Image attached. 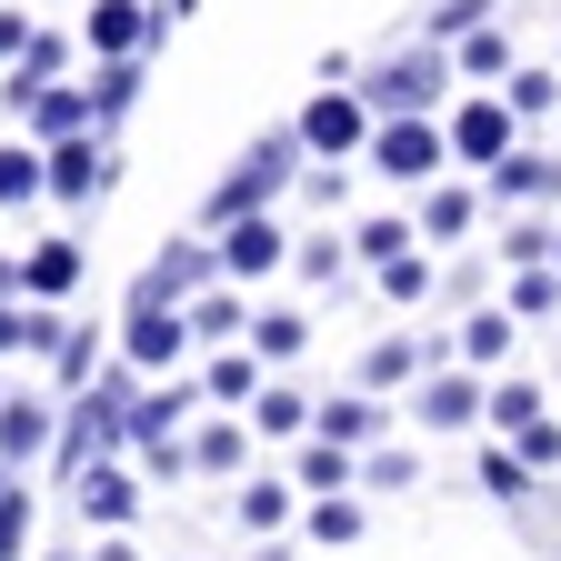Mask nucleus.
Wrapping results in <instances>:
<instances>
[{"label": "nucleus", "instance_id": "nucleus-24", "mask_svg": "<svg viewBox=\"0 0 561 561\" xmlns=\"http://www.w3.org/2000/svg\"><path fill=\"white\" fill-rule=\"evenodd\" d=\"M251 351L271 371H291L301 351H311V311H291V301H271V311H251Z\"/></svg>", "mask_w": 561, "mask_h": 561}, {"label": "nucleus", "instance_id": "nucleus-39", "mask_svg": "<svg viewBox=\"0 0 561 561\" xmlns=\"http://www.w3.org/2000/svg\"><path fill=\"white\" fill-rule=\"evenodd\" d=\"M411 481H421V461H411V451H391V442H371V451H362V491H411Z\"/></svg>", "mask_w": 561, "mask_h": 561}, {"label": "nucleus", "instance_id": "nucleus-7", "mask_svg": "<svg viewBox=\"0 0 561 561\" xmlns=\"http://www.w3.org/2000/svg\"><path fill=\"white\" fill-rule=\"evenodd\" d=\"M411 421L421 432H471V421H491V381L471 362H432L411 381Z\"/></svg>", "mask_w": 561, "mask_h": 561}, {"label": "nucleus", "instance_id": "nucleus-49", "mask_svg": "<svg viewBox=\"0 0 561 561\" xmlns=\"http://www.w3.org/2000/svg\"><path fill=\"white\" fill-rule=\"evenodd\" d=\"M191 11H201V0H161V21H191Z\"/></svg>", "mask_w": 561, "mask_h": 561}, {"label": "nucleus", "instance_id": "nucleus-33", "mask_svg": "<svg viewBox=\"0 0 561 561\" xmlns=\"http://www.w3.org/2000/svg\"><path fill=\"white\" fill-rule=\"evenodd\" d=\"M541 411H551V391H541V381H491V432H502V442H512V432H531Z\"/></svg>", "mask_w": 561, "mask_h": 561}, {"label": "nucleus", "instance_id": "nucleus-34", "mask_svg": "<svg viewBox=\"0 0 561 561\" xmlns=\"http://www.w3.org/2000/svg\"><path fill=\"white\" fill-rule=\"evenodd\" d=\"M362 522H371V512H362V502H351V491H321V502L301 512V531H311L321 551H331V541H362Z\"/></svg>", "mask_w": 561, "mask_h": 561}, {"label": "nucleus", "instance_id": "nucleus-22", "mask_svg": "<svg viewBox=\"0 0 561 561\" xmlns=\"http://www.w3.org/2000/svg\"><path fill=\"white\" fill-rule=\"evenodd\" d=\"M311 411H321V401H311L301 381H261V391H251V432H261V442H301Z\"/></svg>", "mask_w": 561, "mask_h": 561}, {"label": "nucleus", "instance_id": "nucleus-31", "mask_svg": "<svg viewBox=\"0 0 561 561\" xmlns=\"http://www.w3.org/2000/svg\"><path fill=\"white\" fill-rule=\"evenodd\" d=\"M371 280H381V301H391V311H421V301H432V291H442V271H432V261H421V251H401V261H381Z\"/></svg>", "mask_w": 561, "mask_h": 561}, {"label": "nucleus", "instance_id": "nucleus-16", "mask_svg": "<svg viewBox=\"0 0 561 561\" xmlns=\"http://www.w3.org/2000/svg\"><path fill=\"white\" fill-rule=\"evenodd\" d=\"M291 481H301V502H321V491H362V451H351V442H331V432H301Z\"/></svg>", "mask_w": 561, "mask_h": 561}, {"label": "nucleus", "instance_id": "nucleus-37", "mask_svg": "<svg viewBox=\"0 0 561 561\" xmlns=\"http://www.w3.org/2000/svg\"><path fill=\"white\" fill-rule=\"evenodd\" d=\"M502 101H512L522 121H541V111H561V70H512V81H502Z\"/></svg>", "mask_w": 561, "mask_h": 561}, {"label": "nucleus", "instance_id": "nucleus-6", "mask_svg": "<svg viewBox=\"0 0 561 561\" xmlns=\"http://www.w3.org/2000/svg\"><path fill=\"white\" fill-rule=\"evenodd\" d=\"M442 130H451V161H461V171H491L502 151H522V111H512L502 91L451 101V111H442Z\"/></svg>", "mask_w": 561, "mask_h": 561}, {"label": "nucleus", "instance_id": "nucleus-25", "mask_svg": "<svg viewBox=\"0 0 561 561\" xmlns=\"http://www.w3.org/2000/svg\"><path fill=\"white\" fill-rule=\"evenodd\" d=\"M191 471H210V481H231V471H251V432L231 411H210L201 432H191Z\"/></svg>", "mask_w": 561, "mask_h": 561}, {"label": "nucleus", "instance_id": "nucleus-4", "mask_svg": "<svg viewBox=\"0 0 561 561\" xmlns=\"http://www.w3.org/2000/svg\"><path fill=\"white\" fill-rule=\"evenodd\" d=\"M381 181H401V191H421V181H442L451 171V130H442V111H391V121H371V151H362Z\"/></svg>", "mask_w": 561, "mask_h": 561}, {"label": "nucleus", "instance_id": "nucleus-29", "mask_svg": "<svg viewBox=\"0 0 561 561\" xmlns=\"http://www.w3.org/2000/svg\"><path fill=\"white\" fill-rule=\"evenodd\" d=\"M301 522V481H241V531L271 541V531H291Z\"/></svg>", "mask_w": 561, "mask_h": 561}, {"label": "nucleus", "instance_id": "nucleus-8", "mask_svg": "<svg viewBox=\"0 0 561 561\" xmlns=\"http://www.w3.org/2000/svg\"><path fill=\"white\" fill-rule=\"evenodd\" d=\"M111 181H121V151H111V130H70V140H50V201L91 210Z\"/></svg>", "mask_w": 561, "mask_h": 561}, {"label": "nucleus", "instance_id": "nucleus-19", "mask_svg": "<svg viewBox=\"0 0 561 561\" xmlns=\"http://www.w3.org/2000/svg\"><path fill=\"white\" fill-rule=\"evenodd\" d=\"M481 201L491 191H471V181H421V210H411V221H421V241H461L481 221Z\"/></svg>", "mask_w": 561, "mask_h": 561}, {"label": "nucleus", "instance_id": "nucleus-23", "mask_svg": "<svg viewBox=\"0 0 561 561\" xmlns=\"http://www.w3.org/2000/svg\"><path fill=\"white\" fill-rule=\"evenodd\" d=\"M81 271H91V251H81V241H41V251H21L31 301H70V291H81Z\"/></svg>", "mask_w": 561, "mask_h": 561}, {"label": "nucleus", "instance_id": "nucleus-5", "mask_svg": "<svg viewBox=\"0 0 561 561\" xmlns=\"http://www.w3.org/2000/svg\"><path fill=\"white\" fill-rule=\"evenodd\" d=\"M371 121H381V111L362 101V81H321V91L301 101L291 130H301V151H311V161H351V151H371Z\"/></svg>", "mask_w": 561, "mask_h": 561}, {"label": "nucleus", "instance_id": "nucleus-40", "mask_svg": "<svg viewBox=\"0 0 561 561\" xmlns=\"http://www.w3.org/2000/svg\"><path fill=\"white\" fill-rule=\"evenodd\" d=\"M31 551V491L11 481V491H0V561H21Z\"/></svg>", "mask_w": 561, "mask_h": 561}, {"label": "nucleus", "instance_id": "nucleus-42", "mask_svg": "<svg viewBox=\"0 0 561 561\" xmlns=\"http://www.w3.org/2000/svg\"><path fill=\"white\" fill-rule=\"evenodd\" d=\"M130 461L151 471V481H191V432H181V442H140Z\"/></svg>", "mask_w": 561, "mask_h": 561}, {"label": "nucleus", "instance_id": "nucleus-3", "mask_svg": "<svg viewBox=\"0 0 561 561\" xmlns=\"http://www.w3.org/2000/svg\"><path fill=\"white\" fill-rule=\"evenodd\" d=\"M111 341H121V362H130V371H151V381H161V371H181V362H191V311L161 291L151 271H140V280H130V301H121V331H111Z\"/></svg>", "mask_w": 561, "mask_h": 561}, {"label": "nucleus", "instance_id": "nucleus-38", "mask_svg": "<svg viewBox=\"0 0 561 561\" xmlns=\"http://www.w3.org/2000/svg\"><path fill=\"white\" fill-rule=\"evenodd\" d=\"M291 271H301V280H341V271H351V241L311 231V241H291Z\"/></svg>", "mask_w": 561, "mask_h": 561}, {"label": "nucleus", "instance_id": "nucleus-20", "mask_svg": "<svg viewBox=\"0 0 561 561\" xmlns=\"http://www.w3.org/2000/svg\"><path fill=\"white\" fill-rule=\"evenodd\" d=\"M271 381V362L251 341H231V351H210V371H201V391H210V411H251V391Z\"/></svg>", "mask_w": 561, "mask_h": 561}, {"label": "nucleus", "instance_id": "nucleus-28", "mask_svg": "<svg viewBox=\"0 0 561 561\" xmlns=\"http://www.w3.org/2000/svg\"><path fill=\"white\" fill-rule=\"evenodd\" d=\"M512 321H522L512 301H481V311L461 321V341H451V351H461L471 371H491V362H512Z\"/></svg>", "mask_w": 561, "mask_h": 561}, {"label": "nucleus", "instance_id": "nucleus-46", "mask_svg": "<svg viewBox=\"0 0 561 561\" xmlns=\"http://www.w3.org/2000/svg\"><path fill=\"white\" fill-rule=\"evenodd\" d=\"M21 50H31V21H21V11H0V60H21Z\"/></svg>", "mask_w": 561, "mask_h": 561}, {"label": "nucleus", "instance_id": "nucleus-17", "mask_svg": "<svg viewBox=\"0 0 561 561\" xmlns=\"http://www.w3.org/2000/svg\"><path fill=\"white\" fill-rule=\"evenodd\" d=\"M151 280H161L171 301H191V291H210V280H231V271H221V241H210V231H191V241H171V251L151 261Z\"/></svg>", "mask_w": 561, "mask_h": 561}, {"label": "nucleus", "instance_id": "nucleus-9", "mask_svg": "<svg viewBox=\"0 0 561 561\" xmlns=\"http://www.w3.org/2000/svg\"><path fill=\"white\" fill-rule=\"evenodd\" d=\"M210 241H221V271L241 280V291H251V280H271V271H291V231H280L271 210H241V221H221Z\"/></svg>", "mask_w": 561, "mask_h": 561}, {"label": "nucleus", "instance_id": "nucleus-11", "mask_svg": "<svg viewBox=\"0 0 561 561\" xmlns=\"http://www.w3.org/2000/svg\"><path fill=\"white\" fill-rule=\"evenodd\" d=\"M70 491H81V512H91L101 531H130V522H140V471H130L121 451L81 461V471H70Z\"/></svg>", "mask_w": 561, "mask_h": 561}, {"label": "nucleus", "instance_id": "nucleus-43", "mask_svg": "<svg viewBox=\"0 0 561 561\" xmlns=\"http://www.w3.org/2000/svg\"><path fill=\"white\" fill-rule=\"evenodd\" d=\"M551 241H561L551 221H512V231H502V261H512V271H522V261H551Z\"/></svg>", "mask_w": 561, "mask_h": 561}, {"label": "nucleus", "instance_id": "nucleus-1", "mask_svg": "<svg viewBox=\"0 0 561 561\" xmlns=\"http://www.w3.org/2000/svg\"><path fill=\"white\" fill-rule=\"evenodd\" d=\"M301 161H311V151H301V130H291V121H280V130H261L251 151H241V161H231L221 181H210V201H201V231L241 221V210H271L280 191L301 181Z\"/></svg>", "mask_w": 561, "mask_h": 561}, {"label": "nucleus", "instance_id": "nucleus-30", "mask_svg": "<svg viewBox=\"0 0 561 561\" xmlns=\"http://www.w3.org/2000/svg\"><path fill=\"white\" fill-rule=\"evenodd\" d=\"M531 461H522V442H502V451H481V491H491V502H502V512H531Z\"/></svg>", "mask_w": 561, "mask_h": 561}, {"label": "nucleus", "instance_id": "nucleus-36", "mask_svg": "<svg viewBox=\"0 0 561 561\" xmlns=\"http://www.w3.org/2000/svg\"><path fill=\"white\" fill-rule=\"evenodd\" d=\"M411 241H421V221H391V210H381V221L351 231V261H371V271H381V261H401Z\"/></svg>", "mask_w": 561, "mask_h": 561}, {"label": "nucleus", "instance_id": "nucleus-15", "mask_svg": "<svg viewBox=\"0 0 561 561\" xmlns=\"http://www.w3.org/2000/svg\"><path fill=\"white\" fill-rule=\"evenodd\" d=\"M21 130L41 140V151H50V140H70V130H101V111H91V81H50V91L21 111Z\"/></svg>", "mask_w": 561, "mask_h": 561}, {"label": "nucleus", "instance_id": "nucleus-26", "mask_svg": "<svg viewBox=\"0 0 561 561\" xmlns=\"http://www.w3.org/2000/svg\"><path fill=\"white\" fill-rule=\"evenodd\" d=\"M50 201V151L41 140H0V210H31Z\"/></svg>", "mask_w": 561, "mask_h": 561}, {"label": "nucleus", "instance_id": "nucleus-45", "mask_svg": "<svg viewBox=\"0 0 561 561\" xmlns=\"http://www.w3.org/2000/svg\"><path fill=\"white\" fill-rule=\"evenodd\" d=\"M21 351H31V311L0 301V362H21Z\"/></svg>", "mask_w": 561, "mask_h": 561}, {"label": "nucleus", "instance_id": "nucleus-50", "mask_svg": "<svg viewBox=\"0 0 561 561\" xmlns=\"http://www.w3.org/2000/svg\"><path fill=\"white\" fill-rule=\"evenodd\" d=\"M41 561H91V551H41Z\"/></svg>", "mask_w": 561, "mask_h": 561}, {"label": "nucleus", "instance_id": "nucleus-27", "mask_svg": "<svg viewBox=\"0 0 561 561\" xmlns=\"http://www.w3.org/2000/svg\"><path fill=\"white\" fill-rule=\"evenodd\" d=\"M111 351H121V341H101L91 321H70V341L50 351V391H60V401H70V391H91V371L111 362Z\"/></svg>", "mask_w": 561, "mask_h": 561}, {"label": "nucleus", "instance_id": "nucleus-12", "mask_svg": "<svg viewBox=\"0 0 561 561\" xmlns=\"http://www.w3.org/2000/svg\"><path fill=\"white\" fill-rule=\"evenodd\" d=\"M481 191L502 201V210H531V201H561V161L551 151H502L481 171Z\"/></svg>", "mask_w": 561, "mask_h": 561}, {"label": "nucleus", "instance_id": "nucleus-13", "mask_svg": "<svg viewBox=\"0 0 561 561\" xmlns=\"http://www.w3.org/2000/svg\"><path fill=\"white\" fill-rule=\"evenodd\" d=\"M41 451H60V401H31V391H11L0 401V461H41Z\"/></svg>", "mask_w": 561, "mask_h": 561}, {"label": "nucleus", "instance_id": "nucleus-51", "mask_svg": "<svg viewBox=\"0 0 561 561\" xmlns=\"http://www.w3.org/2000/svg\"><path fill=\"white\" fill-rule=\"evenodd\" d=\"M0 401H11V362H0Z\"/></svg>", "mask_w": 561, "mask_h": 561}, {"label": "nucleus", "instance_id": "nucleus-35", "mask_svg": "<svg viewBox=\"0 0 561 561\" xmlns=\"http://www.w3.org/2000/svg\"><path fill=\"white\" fill-rule=\"evenodd\" d=\"M512 311H522V321L561 311V261H522V271H512Z\"/></svg>", "mask_w": 561, "mask_h": 561}, {"label": "nucleus", "instance_id": "nucleus-10", "mask_svg": "<svg viewBox=\"0 0 561 561\" xmlns=\"http://www.w3.org/2000/svg\"><path fill=\"white\" fill-rule=\"evenodd\" d=\"M171 21H161V0H91V21H81V41H91V60H130V50H151Z\"/></svg>", "mask_w": 561, "mask_h": 561}, {"label": "nucleus", "instance_id": "nucleus-48", "mask_svg": "<svg viewBox=\"0 0 561 561\" xmlns=\"http://www.w3.org/2000/svg\"><path fill=\"white\" fill-rule=\"evenodd\" d=\"M251 561H291V541H280V531H271V541H261V551H251Z\"/></svg>", "mask_w": 561, "mask_h": 561}, {"label": "nucleus", "instance_id": "nucleus-21", "mask_svg": "<svg viewBox=\"0 0 561 561\" xmlns=\"http://www.w3.org/2000/svg\"><path fill=\"white\" fill-rule=\"evenodd\" d=\"M451 60H461V81H471V91H502L512 70H522V60H512V31H502V21L461 31V41H451Z\"/></svg>", "mask_w": 561, "mask_h": 561}, {"label": "nucleus", "instance_id": "nucleus-2", "mask_svg": "<svg viewBox=\"0 0 561 561\" xmlns=\"http://www.w3.org/2000/svg\"><path fill=\"white\" fill-rule=\"evenodd\" d=\"M451 81H461V60H451V41H401V50H381L371 70H362V101L391 121V111H442L451 101Z\"/></svg>", "mask_w": 561, "mask_h": 561}, {"label": "nucleus", "instance_id": "nucleus-53", "mask_svg": "<svg viewBox=\"0 0 561 561\" xmlns=\"http://www.w3.org/2000/svg\"><path fill=\"white\" fill-rule=\"evenodd\" d=\"M551 261H561V241H551Z\"/></svg>", "mask_w": 561, "mask_h": 561}, {"label": "nucleus", "instance_id": "nucleus-18", "mask_svg": "<svg viewBox=\"0 0 561 561\" xmlns=\"http://www.w3.org/2000/svg\"><path fill=\"white\" fill-rule=\"evenodd\" d=\"M311 432H331V442H351V451H371V442L391 432V401H381V391H341V401L311 411Z\"/></svg>", "mask_w": 561, "mask_h": 561}, {"label": "nucleus", "instance_id": "nucleus-32", "mask_svg": "<svg viewBox=\"0 0 561 561\" xmlns=\"http://www.w3.org/2000/svg\"><path fill=\"white\" fill-rule=\"evenodd\" d=\"M140 60H151V50H130V60H101V70H91V111H101V130L140 101Z\"/></svg>", "mask_w": 561, "mask_h": 561}, {"label": "nucleus", "instance_id": "nucleus-14", "mask_svg": "<svg viewBox=\"0 0 561 561\" xmlns=\"http://www.w3.org/2000/svg\"><path fill=\"white\" fill-rule=\"evenodd\" d=\"M181 311H191V341H201V351L251 341V301H241V280H210V291H191Z\"/></svg>", "mask_w": 561, "mask_h": 561}, {"label": "nucleus", "instance_id": "nucleus-47", "mask_svg": "<svg viewBox=\"0 0 561 561\" xmlns=\"http://www.w3.org/2000/svg\"><path fill=\"white\" fill-rule=\"evenodd\" d=\"M91 561H140V551H130V531H101V551H91Z\"/></svg>", "mask_w": 561, "mask_h": 561}, {"label": "nucleus", "instance_id": "nucleus-44", "mask_svg": "<svg viewBox=\"0 0 561 561\" xmlns=\"http://www.w3.org/2000/svg\"><path fill=\"white\" fill-rule=\"evenodd\" d=\"M512 442H522V461H531V471H561V421H551V411L531 421V432H512Z\"/></svg>", "mask_w": 561, "mask_h": 561}, {"label": "nucleus", "instance_id": "nucleus-52", "mask_svg": "<svg viewBox=\"0 0 561 561\" xmlns=\"http://www.w3.org/2000/svg\"><path fill=\"white\" fill-rule=\"evenodd\" d=\"M0 491H11V461H0Z\"/></svg>", "mask_w": 561, "mask_h": 561}, {"label": "nucleus", "instance_id": "nucleus-41", "mask_svg": "<svg viewBox=\"0 0 561 561\" xmlns=\"http://www.w3.org/2000/svg\"><path fill=\"white\" fill-rule=\"evenodd\" d=\"M481 21H491V0H432V21H421V31H432V41H461Z\"/></svg>", "mask_w": 561, "mask_h": 561}]
</instances>
